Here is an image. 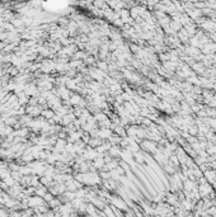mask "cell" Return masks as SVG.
Masks as SVG:
<instances>
[{"label": "cell", "mask_w": 216, "mask_h": 217, "mask_svg": "<svg viewBox=\"0 0 216 217\" xmlns=\"http://www.w3.org/2000/svg\"><path fill=\"white\" fill-rule=\"evenodd\" d=\"M42 204H45V199L41 197H29L28 198V207L31 208H36L38 206H42Z\"/></svg>", "instance_id": "1"}, {"label": "cell", "mask_w": 216, "mask_h": 217, "mask_svg": "<svg viewBox=\"0 0 216 217\" xmlns=\"http://www.w3.org/2000/svg\"><path fill=\"white\" fill-rule=\"evenodd\" d=\"M111 202L113 203L114 207H118V209H126L127 208L126 203L123 202L121 198H118V197H111Z\"/></svg>", "instance_id": "2"}, {"label": "cell", "mask_w": 216, "mask_h": 217, "mask_svg": "<svg viewBox=\"0 0 216 217\" xmlns=\"http://www.w3.org/2000/svg\"><path fill=\"white\" fill-rule=\"evenodd\" d=\"M86 213L89 216H94L97 215V209H95V206L92 203H86Z\"/></svg>", "instance_id": "3"}, {"label": "cell", "mask_w": 216, "mask_h": 217, "mask_svg": "<svg viewBox=\"0 0 216 217\" xmlns=\"http://www.w3.org/2000/svg\"><path fill=\"white\" fill-rule=\"evenodd\" d=\"M111 131L109 129H107V128H104V129H101L99 131V133H98V136H99V137H102V139H111Z\"/></svg>", "instance_id": "4"}, {"label": "cell", "mask_w": 216, "mask_h": 217, "mask_svg": "<svg viewBox=\"0 0 216 217\" xmlns=\"http://www.w3.org/2000/svg\"><path fill=\"white\" fill-rule=\"evenodd\" d=\"M46 193H47V189L45 188V187H38V188H36V194H37V197H41V198H43L46 196Z\"/></svg>", "instance_id": "5"}, {"label": "cell", "mask_w": 216, "mask_h": 217, "mask_svg": "<svg viewBox=\"0 0 216 217\" xmlns=\"http://www.w3.org/2000/svg\"><path fill=\"white\" fill-rule=\"evenodd\" d=\"M109 154L112 155V156H118V155H121V150L117 146H111L109 148Z\"/></svg>", "instance_id": "6"}, {"label": "cell", "mask_w": 216, "mask_h": 217, "mask_svg": "<svg viewBox=\"0 0 216 217\" xmlns=\"http://www.w3.org/2000/svg\"><path fill=\"white\" fill-rule=\"evenodd\" d=\"M42 116L45 117V118H53V117H55V114H53V112H52L51 109H48V110H47V109H46V110H42Z\"/></svg>", "instance_id": "7"}, {"label": "cell", "mask_w": 216, "mask_h": 217, "mask_svg": "<svg viewBox=\"0 0 216 217\" xmlns=\"http://www.w3.org/2000/svg\"><path fill=\"white\" fill-rule=\"evenodd\" d=\"M88 144H89L92 147H95V146H101L102 142H101V140H98V139H92V140L88 142Z\"/></svg>", "instance_id": "8"}, {"label": "cell", "mask_w": 216, "mask_h": 217, "mask_svg": "<svg viewBox=\"0 0 216 217\" xmlns=\"http://www.w3.org/2000/svg\"><path fill=\"white\" fill-rule=\"evenodd\" d=\"M111 90H112L114 94H120V93H121V86H120L118 84H116V83H114L112 86H111Z\"/></svg>", "instance_id": "9"}, {"label": "cell", "mask_w": 216, "mask_h": 217, "mask_svg": "<svg viewBox=\"0 0 216 217\" xmlns=\"http://www.w3.org/2000/svg\"><path fill=\"white\" fill-rule=\"evenodd\" d=\"M21 182H22L23 185H31V182H32V177H23Z\"/></svg>", "instance_id": "10"}, {"label": "cell", "mask_w": 216, "mask_h": 217, "mask_svg": "<svg viewBox=\"0 0 216 217\" xmlns=\"http://www.w3.org/2000/svg\"><path fill=\"white\" fill-rule=\"evenodd\" d=\"M28 102V97L24 94V93H21L19 94V104H24Z\"/></svg>", "instance_id": "11"}, {"label": "cell", "mask_w": 216, "mask_h": 217, "mask_svg": "<svg viewBox=\"0 0 216 217\" xmlns=\"http://www.w3.org/2000/svg\"><path fill=\"white\" fill-rule=\"evenodd\" d=\"M116 135H120V136H125V129L122 127H116Z\"/></svg>", "instance_id": "12"}, {"label": "cell", "mask_w": 216, "mask_h": 217, "mask_svg": "<svg viewBox=\"0 0 216 217\" xmlns=\"http://www.w3.org/2000/svg\"><path fill=\"white\" fill-rule=\"evenodd\" d=\"M43 199H45V202H48V203H50V202L53 199V197H52L51 193H46V196L43 197Z\"/></svg>", "instance_id": "13"}, {"label": "cell", "mask_w": 216, "mask_h": 217, "mask_svg": "<svg viewBox=\"0 0 216 217\" xmlns=\"http://www.w3.org/2000/svg\"><path fill=\"white\" fill-rule=\"evenodd\" d=\"M11 24H13V26L19 27V26H22V24H23V21H21V19H13V21H11Z\"/></svg>", "instance_id": "14"}, {"label": "cell", "mask_w": 216, "mask_h": 217, "mask_svg": "<svg viewBox=\"0 0 216 217\" xmlns=\"http://www.w3.org/2000/svg\"><path fill=\"white\" fill-rule=\"evenodd\" d=\"M101 178H104V179H108V178H111V173L102 171V173H101Z\"/></svg>", "instance_id": "15"}, {"label": "cell", "mask_w": 216, "mask_h": 217, "mask_svg": "<svg viewBox=\"0 0 216 217\" xmlns=\"http://www.w3.org/2000/svg\"><path fill=\"white\" fill-rule=\"evenodd\" d=\"M98 67H101V69H103V70H107V69H108V66L104 64V62H98Z\"/></svg>", "instance_id": "16"}, {"label": "cell", "mask_w": 216, "mask_h": 217, "mask_svg": "<svg viewBox=\"0 0 216 217\" xmlns=\"http://www.w3.org/2000/svg\"><path fill=\"white\" fill-rule=\"evenodd\" d=\"M0 217H9V215L7 213V211L0 209Z\"/></svg>", "instance_id": "17"}, {"label": "cell", "mask_w": 216, "mask_h": 217, "mask_svg": "<svg viewBox=\"0 0 216 217\" xmlns=\"http://www.w3.org/2000/svg\"><path fill=\"white\" fill-rule=\"evenodd\" d=\"M84 56H85V53H84V52H78V53H75V57H76V59L84 57Z\"/></svg>", "instance_id": "18"}, {"label": "cell", "mask_w": 216, "mask_h": 217, "mask_svg": "<svg viewBox=\"0 0 216 217\" xmlns=\"http://www.w3.org/2000/svg\"><path fill=\"white\" fill-rule=\"evenodd\" d=\"M2 60H4V57H3V56H0V62H2Z\"/></svg>", "instance_id": "19"}]
</instances>
